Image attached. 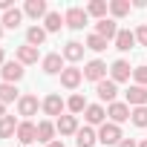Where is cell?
Listing matches in <instances>:
<instances>
[{
    "instance_id": "obj_4",
    "label": "cell",
    "mask_w": 147,
    "mask_h": 147,
    "mask_svg": "<svg viewBox=\"0 0 147 147\" xmlns=\"http://www.w3.org/2000/svg\"><path fill=\"white\" fill-rule=\"evenodd\" d=\"M0 75H3L6 84H18L23 78V63L20 61H6L3 66H0Z\"/></svg>"
},
{
    "instance_id": "obj_19",
    "label": "cell",
    "mask_w": 147,
    "mask_h": 147,
    "mask_svg": "<svg viewBox=\"0 0 147 147\" xmlns=\"http://www.w3.org/2000/svg\"><path fill=\"white\" fill-rule=\"evenodd\" d=\"M133 46H136V32L118 29V35H115V49H118V52H130Z\"/></svg>"
},
{
    "instance_id": "obj_42",
    "label": "cell",
    "mask_w": 147,
    "mask_h": 147,
    "mask_svg": "<svg viewBox=\"0 0 147 147\" xmlns=\"http://www.w3.org/2000/svg\"><path fill=\"white\" fill-rule=\"evenodd\" d=\"M18 147H23V144H18Z\"/></svg>"
},
{
    "instance_id": "obj_28",
    "label": "cell",
    "mask_w": 147,
    "mask_h": 147,
    "mask_svg": "<svg viewBox=\"0 0 147 147\" xmlns=\"http://www.w3.org/2000/svg\"><path fill=\"white\" fill-rule=\"evenodd\" d=\"M43 40H46V29L43 26H29L26 29V43L29 46H40Z\"/></svg>"
},
{
    "instance_id": "obj_2",
    "label": "cell",
    "mask_w": 147,
    "mask_h": 147,
    "mask_svg": "<svg viewBox=\"0 0 147 147\" xmlns=\"http://www.w3.org/2000/svg\"><path fill=\"white\" fill-rule=\"evenodd\" d=\"M40 110H43L46 115H52V118H61V115H63V110H66V101H63L58 92H52V95H46V98H43Z\"/></svg>"
},
{
    "instance_id": "obj_11",
    "label": "cell",
    "mask_w": 147,
    "mask_h": 147,
    "mask_svg": "<svg viewBox=\"0 0 147 147\" xmlns=\"http://www.w3.org/2000/svg\"><path fill=\"white\" fill-rule=\"evenodd\" d=\"M40 66H43V72H46V75H61V72L66 69V66H63V55H58V52L46 55V58L40 61Z\"/></svg>"
},
{
    "instance_id": "obj_5",
    "label": "cell",
    "mask_w": 147,
    "mask_h": 147,
    "mask_svg": "<svg viewBox=\"0 0 147 147\" xmlns=\"http://www.w3.org/2000/svg\"><path fill=\"white\" fill-rule=\"evenodd\" d=\"M15 136H18V141H20L23 147H29V144L38 141V124H32V121H20Z\"/></svg>"
},
{
    "instance_id": "obj_6",
    "label": "cell",
    "mask_w": 147,
    "mask_h": 147,
    "mask_svg": "<svg viewBox=\"0 0 147 147\" xmlns=\"http://www.w3.org/2000/svg\"><path fill=\"white\" fill-rule=\"evenodd\" d=\"M84 78L101 84V81L107 78V63H104V61H90V63H84Z\"/></svg>"
},
{
    "instance_id": "obj_31",
    "label": "cell",
    "mask_w": 147,
    "mask_h": 147,
    "mask_svg": "<svg viewBox=\"0 0 147 147\" xmlns=\"http://www.w3.org/2000/svg\"><path fill=\"white\" fill-rule=\"evenodd\" d=\"M107 43H110V40H104V38H98V35L92 32V35L87 38V43H84V46H87V49H92V52H104V49H107Z\"/></svg>"
},
{
    "instance_id": "obj_3",
    "label": "cell",
    "mask_w": 147,
    "mask_h": 147,
    "mask_svg": "<svg viewBox=\"0 0 147 147\" xmlns=\"http://www.w3.org/2000/svg\"><path fill=\"white\" fill-rule=\"evenodd\" d=\"M63 20H66V26L69 29H84L87 26V20H90V15H87V9H81V6H72V9H66V15H63Z\"/></svg>"
},
{
    "instance_id": "obj_29",
    "label": "cell",
    "mask_w": 147,
    "mask_h": 147,
    "mask_svg": "<svg viewBox=\"0 0 147 147\" xmlns=\"http://www.w3.org/2000/svg\"><path fill=\"white\" fill-rule=\"evenodd\" d=\"M87 107H90V104H87V98H84V95H78V92H75V95H72V98L66 101V110H69V115L87 113Z\"/></svg>"
},
{
    "instance_id": "obj_14",
    "label": "cell",
    "mask_w": 147,
    "mask_h": 147,
    "mask_svg": "<svg viewBox=\"0 0 147 147\" xmlns=\"http://www.w3.org/2000/svg\"><path fill=\"white\" fill-rule=\"evenodd\" d=\"M95 35H98V38H104V40H115V35H118V26H115V20H113V18H104V20H98V23H95Z\"/></svg>"
},
{
    "instance_id": "obj_25",
    "label": "cell",
    "mask_w": 147,
    "mask_h": 147,
    "mask_svg": "<svg viewBox=\"0 0 147 147\" xmlns=\"http://www.w3.org/2000/svg\"><path fill=\"white\" fill-rule=\"evenodd\" d=\"M18 124L20 121H15V115H3L0 118V138H12L18 133Z\"/></svg>"
},
{
    "instance_id": "obj_37",
    "label": "cell",
    "mask_w": 147,
    "mask_h": 147,
    "mask_svg": "<svg viewBox=\"0 0 147 147\" xmlns=\"http://www.w3.org/2000/svg\"><path fill=\"white\" fill-rule=\"evenodd\" d=\"M6 63V55H3V46H0V66H3Z\"/></svg>"
},
{
    "instance_id": "obj_26",
    "label": "cell",
    "mask_w": 147,
    "mask_h": 147,
    "mask_svg": "<svg viewBox=\"0 0 147 147\" xmlns=\"http://www.w3.org/2000/svg\"><path fill=\"white\" fill-rule=\"evenodd\" d=\"M0 23H3L6 29H18V26L23 23V9H9V12L3 15V20H0Z\"/></svg>"
},
{
    "instance_id": "obj_30",
    "label": "cell",
    "mask_w": 147,
    "mask_h": 147,
    "mask_svg": "<svg viewBox=\"0 0 147 147\" xmlns=\"http://www.w3.org/2000/svg\"><path fill=\"white\" fill-rule=\"evenodd\" d=\"M130 0H110V12H113V18H124V15H130Z\"/></svg>"
},
{
    "instance_id": "obj_13",
    "label": "cell",
    "mask_w": 147,
    "mask_h": 147,
    "mask_svg": "<svg viewBox=\"0 0 147 147\" xmlns=\"http://www.w3.org/2000/svg\"><path fill=\"white\" fill-rule=\"evenodd\" d=\"M55 130L61 133V136H75L81 127H78V115H61L58 121H55Z\"/></svg>"
},
{
    "instance_id": "obj_18",
    "label": "cell",
    "mask_w": 147,
    "mask_h": 147,
    "mask_svg": "<svg viewBox=\"0 0 147 147\" xmlns=\"http://www.w3.org/2000/svg\"><path fill=\"white\" fill-rule=\"evenodd\" d=\"M84 118H87V127H92V124H107V110H104L101 104H90L87 113H84Z\"/></svg>"
},
{
    "instance_id": "obj_20",
    "label": "cell",
    "mask_w": 147,
    "mask_h": 147,
    "mask_svg": "<svg viewBox=\"0 0 147 147\" xmlns=\"http://www.w3.org/2000/svg\"><path fill=\"white\" fill-rule=\"evenodd\" d=\"M38 58H40V52H38V46H29V43H23V46H18V61H20L23 66H29V63H38Z\"/></svg>"
},
{
    "instance_id": "obj_16",
    "label": "cell",
    "mask_w": 147,
    "mask_h": 147,
    "mask_svg": "<svg viewBox=\"0 0 147 147\" xmlns=\"http://www.w3.org/2000/svg\"><path fill=\"white\" fill-rule=\"evenodd\" d=\"M84 43H78V40H69L63 49H61V55H63V61H69V63H78L81 58H84Z\"/></svg>"
},
{
    "instance_id": "obj_1",
    "label": "cell",
    "mask_w": 147,
    "mask_h": 147,
    "mask_svg": "<svg viewBox=\"0 0 147 147\" xmlns=\"http://www.w3.org/2000/svg\"><path fill=\"white\" fill-rule=\"evenodd\" d=\"M121 138H124V136H121V127H118V124H113V121L101 124V130H98V141H101L104 147H118Z\"/></svg>"
},
{
    "instance_id": "obj_38",
    "label": "cell",
    "mask_w": 147,
    "mask_h": 147,
    "mask_svg": "<svg viewBox=\"0 0 147 147\" xmlns=\"http://www.w3.org/2000/svg\"><path fill=\"white\" fill-rule=\"evenodd\" d=\"M46 147H63V141H52V144H46Z\"/></svg>"
},
{
    "instance_id": "obj_8",
    "label": "cell",
    "mask_w": 147,
    "mask_h": 147,
    "mask_svg": "<svg viewBox=\"0 0 147 147\" xmlns=\"http://www.w3.org/2000/svg\"><path fill=\"white\" fill-rule=\"evenodd\" d=\"M124 95H127V107H130V110H136V107H147V87L133 84Z\"/></svg>"
},
{
    "instance_id": "obj_33",
    "label": "cell",
    "mask_w": 147,
    "mask_h": 147,
    "mask_svg": "<svg viewBox=\"0 0 147 147\" xmlns=\"http://www.w3.org/2000/svg\"><path fill=\"white\" fill-rule=\"evenodd\" d=\"M133 78H136L138 87H147V66H136L133 69Z\"/></svg>"
},
{
    "instance_id": "obj_36",
    "label": "cell",
    "mask_w": 147,
    "mask_h": 147,
    "mask_svg": "<svg viewBox=\"0 0 147 147\" xmlns=\"http://www.w3.org/2000/svg\"><path fill=\"white\" fill-rule=\"evenodd\" d=\"M0 9H3V15H6V12L15 9V6H12V0H0Z\"/></svg>"
},
{
    "instance_id": "obj_17",
    "label": "cell",
    "mask_w": 147,
    "mask_h": 147,
    "mask_svg": "<svg viewBox=\"0 0 147 147\" xmlns=\"http://www.w3.org/2000/svg\"><path fill=\"white\" fill-rule=\"evenodd\" d=\"M23 15L26 18H46L49 15V6H46V0H26V6H23Z\"/></svg>"
},
{
    "instance_id": "obj_21",
    "label": "cell",
    "mask_w": 147,
    "mask_h": 147,
    "mask_svg": "<svg viewBox=\"0 0 147 147\" xmlns=\"http://www.w3.org/2000/svg\"><path fill=\"white\" fill-rule=\"evenodd\" d=\"M95 141H98V133H95L92 127H81V130L75 133V144H78V147H92Z\"/></svg>"
},
{
    "instance_id": "obj_10",
    "label": "cell",
    "mask_w": 147,
    "mask_h": 147,
    "mask_svg": "<svg viewBox=\"0 0 147 147\" xmlns=\"http://www.w3.org/2000/svg\"><path fill=\"white\" fill-rule=\"evenodd\" d=\"M81 81H84V69H78V66H66V69L61 72V84H63L66 90H75Z\"/></svg>"
},
{
    "instance_id": "obj_34",
    "label": "cell",
    "mask_w": 147,
    "mask_h": 147,
    "mask_svg": "<svg viewBox=\"0 0 147 147\" xmlns=\"http://www.w3.org/2000/svg\"><path fill=\"white\" fill-rule=\"evenodd\" d=\"M136 40H138L141 46H147V23H141V26L136 29Z\"/></svg>"
},
{
    "instance_id": "obj_15",
    "label": "cell",
    "mask_w": 147,
    "mask_h": 147,
    "mask_svg": "<svg viewBox=\"0 0 147 147\" xmlns=\"http://www.w3.org/2000/svg\"><path fill=\"white\" fill-rule=\"evenodd\" d=\"M38 95H20V101H18V115H23V118H29V115H38Z\"/></svg>"
},
{
    "instance_id": "obj_39",
    "label": "cell",
    "mask_w": 147,
    "mask_h": 147,
    "mask_svg": "<svg viewBox=\"0 0 147 147\" xmlns=\"http://www.w3.org/2000/svg\"><path fill=\"white\" fill-rule=\"evenodd\" d=\"M6 115V104H0V118H3Z\"/></svg>"
},
{
    "instance_id": "obj_41",
    "label": "cell",
    "mask_w": 147,
    "mask_h": 147,
    "mask_svg": "<svg viewBox=\"0 0 147 147\" xmlns=\"http://www.w3.org/2000/svg\"><path fill=\"white\" fill-rule=\"evenodd\" d=\"M0 38H3V26H0Z\"/></svg>"
},
{
    "instance_id": "obj_9",
    "label": "cell",
    "mask_w": 147,
    "mask_h": 147,
    "mask_svg": "<svg viewBox=\"0 0 147 147\" xmlns=\"http://www.w3.org/2000/svg\"><path fill=\"white\" fill-rule=\"evenodd\" d=\"M95 92H98V98H101V101H107V104H115L118 84H115V81H110V78H104L101 84H95Z\"/></svg>"
},
{
    "instance_id": "obj_7",
    "label": "cell",
    "mask_w": 147,
    "mask_h": 147,
    "mask_svg": "<svg viewBox=\"0 0 147 147\" xmlns=\"http://www.w3.org/2000/svg\"><path fill=\"white\" fill-rule=\"evenodd\" d=\"M130 107H127V101H115V104H110L107 107V118L113 121V124H124L127 118H130Z\"/></svg>"
},
{
    "instance_id": "obj_12",
    "label": "cell",
    "mask_w": 147,
    "mask_h": 147,
    "mask_svg": "<svg viewBox=\"0 0 147 147\" xmlns=\"http://www.w3.org/2000/svg\"><path fill=\"white\" fill-rule=\"evenodd\" d=\"M130 75H133V69H130V63H127V61H115V63L110 66V81H115V84L130 81Z\"/></svg>"
},
{
    "instance_id": "obj_27",
    "label": "cell",
    "mask_w": 147,
    "mask_h": 147,
    "mask_svg": "<svg viewBox=\"0 0 147 147\" xmlns=\"http://www.w3.org/2000/svg\"><path fill=\"white\" fill-rule=\"evenodd\" d=\"M61 26H66V20L61 18V12H49L43 18V29L46 32H61Z\"/></svg>"
},
{
    "instance_id": "obj_32",
    "label": "cell",
    "mask_w": 147,
    "mask_h": 147,
    "mask_svg": "<svg viewBox=\"0 0 147 147\" xmlns=\"http://www.w3.org/2000/svg\"><path fill=\"white\" fill-rule=\"evenodd\" d=\"M130 121H133L136 127H147V107H136V110L130 113Z\"/></svg>"
},
{
    "instance_id": "obj_24",
    "label": "cell",
    "mask_w": 147,
    "mask_h": 147,
    "mask_svg": "<svg viewBox=\"0 0 147 147\" xmlns=\"http://www.w3.org/2000/svg\"><path fill=\"white\" fill-rule=\"evenodd\" d=\"M12 101H20L18 87H15V84H6V81H0V104H12Z\"/></svg>"
},
{
    "instance_id": "obj_23",
    "label": "cell",
    "mask_w": 147,
    "mask_h": 147,
    "mask_svg": "<svg viewBox=\"0 0 147 147\" xmlns=\"http://www.w3.org/2000/svg\"><path fill=\"white\" fill-rule=\"evenodd\" d=\"M107 9H110L107 0H90V3H87V15L90 18H98V20L107 18Z\"/></svg>"
},
{
    "instance_id": "obj_22",
    "label": "cell",
    "mask_w": 147,
    "mask_h": 147,
    "mask_svg": "<svg viewBox=\"0 0 147 147\" xmlns=\"http://www.w3.org/2000/svg\"><path fill=\"white\" fill-rule=\"evenodd\" d=\"M55 133H58V130H55L52 121H38V141H40V144H52V141H55V138H52Z\"/></svg>"
},
{
    "instance_id": "obj_35",
    "label": "cell",
    "mask_w": 147,
    "mask_h": 147,
    "mask_svg": "<svg viewBox=\"0 0 147 147\" xmlns=\"http://www.w3.org/2000/svg\"><path fill=\"white\" fill-rule=\"evenodd\" d=\"M118 147H138V144H136L133 138H121V141H118Z\"/></svg>"
},
{
    "instance_id": "obj_40",
    "label": "cell",
    "mask_w": 147,
    "mask_h": 147,
    "mask_svg": "<svg viewBox=\"0 0 147 147\" xmlns=\"http://www.w3.org/2000/svg\"><path fill=\"white\" fill-rule=\"evenodd\" d=\"M138 147H147V138H144V141H141V144H138Z\"/></svg>"
}]
</instances>
